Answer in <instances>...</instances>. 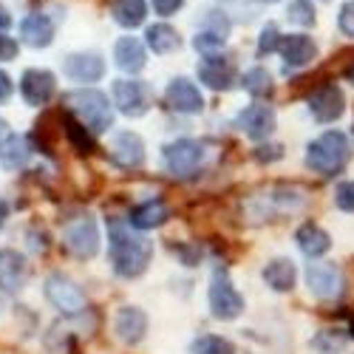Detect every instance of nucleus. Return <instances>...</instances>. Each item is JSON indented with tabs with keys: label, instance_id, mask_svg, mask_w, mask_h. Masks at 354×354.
<instances>
[{
	"label": "nucleus",
	"instance_id": "obj_1",
	"mask_svg": "<svg viewBox=\"0 0 354 354\" xmlns=\"http://www.w3.org/2000/svg\"><path fill=\"white\" fill-rule=\"evenodd\" d=\"M108 258L120 278H139L153 258V241L131 232L122 218H108Z\"/></svg>",
	"mask_w": 354,
	"mask_h": 354
},
{
	"label": "nucleus",
	"instance_id": "obj_2",
	"mask_svg": "<svg viewBox=\"0 0 354 354\" xmlns=\"http://www.w3.org/2000/svg\"><path fill=\"white\" fill-rule=\"evenodd\" d=\"M68 111L77 116V122L85 125L91 133H102L113 125V108L108 97L97 88H77V91L66 94Z\"/></svg>",
	"mask_w": 354,
	"mask_h": 354
},
{
	"label": "nucleus",
	"instance_id": "obj_3",
	"mask_svg": "<svg viewBox=\"0 0 354 354\" xmlns=\"http://www.w3.org/2000/svg\"><path fill=\"white\" fill-rule=\"evenodd\" d=\"M348 153H351V147H348L346 133L326 131V133H320L315 142H309V147H306V165L315 173H320V176H335L337 170L346 167Z\"/></svg>",
	"mask_w": 354,
	"mask_h": 354
},
{
	"label": "nucleus",
	"instance_id": "obj_4",
	"mask_svg": "<svg viewBox=\"0 0 354 354\" xmlns=\"http://www.w3.org/2000/svg\"><path fill=\"white\" fill-rule=\"evenodd\" d=\"M43 295L46 301L63 315H82L88 301H85V292L63 272H51L43 283Z\"/></svg>",
	"mask_w": 354,
	"mask_h": 354
},
{
	"label": "nucleus",
	"instance_id": "obj_5",
	"mask_svg": "<svg viewBox=\"0 0 354 354\" xmlns=\"http://www.w3.org/2000/svg\"><path fill=\"white\" fill-rule=\"evenodd\" d=\"M162 159H165V167L170 176L187 179V176H193L204 162V145L196 139H176V142L165 145Z\"/></svg>",
	"mask_w": 354,
	"mask_h": 354
},
{
	"label": "nucleus",
	"instance_id": "obj_6",
	"mask_svg": "<svg viewBox=\"0 0 354 354\" xmlns=\"http://www.w3.org/2000/svg\"><path fill=\"white\" fill-rule=\"evenodd\" d=\"M63 244L77 258H94L100 252V227L94 216H80L63 227Z\"/></svg>",
	"mask_w": 354,
	"mask_h": 354
},
{
	"label": "nucleus",
	"instance_id": "obj_7",
	"mask_svg": "<svg viewBox=\"0 0 354 354\" xmlns=\"http://www.w3.org/2000/svg\"><path fill=\"white\" fill-rule=\"evenodd\" d=\"M207 298H210L213 317H218V320H235V317L244 312V298L239 295V289L232 286V281H230L227 272H216L213 275Z\"/></svg>",
	"mask_w": 354,
	"mask_h": 354
},
{
	"label": "nucleus",
	"instance_id": "obj_8",
	"mask_svg": "<svg viewBox=\"0 0 354 354\" xmlns=\"http://www.w3.org/2000/svg\"><path fill=\"white\" fill-rule=\"evenodd\" d=\"M153 102V94L147 82L142 80H116L113 82V105L120 108L125 116H145L147 108Z\"/></svg>",
	"mask_w": 354,
	"mask_h": 354
},
{
	"label": "nucleus",
	"instance_id": "obj_9",
	"mask_svg": "<svg viewBox=\"0 0 354 354\" xmlns=\"http://www.w3.org/2000/svg\"><path fill=\"white\" fill-rule=\"evenodd\" d=\"M306 286L320 301H337L343 295V289H346V278H343L340 267H335V263H309L306 267Z\"/></svg>",
	"mask_w": 354,
	"mask_h": 354
},
{
	"label": "nucleus",
	"instance_id": "obj_10",
	"mask_svg": "<svg viewBox=\"0 0 354 354\" xmlns=\"http://www.w3.org/2000/svg\"><path fill=\"white\" fill-rule=\"evenodd\" d=\"M57 91V80L51 71L46 68H26L23 77H20V97L28 102V105H46Z\"/></svg>",
	"mask_w": 354,
	"mask_h": 354
},
{
	"label": "nucleus",
	"instance_id": "obj_11",
	"mask_svg": "<svg viewBox=\"0 0 354 354\" xmlns=\"http://www.w3.org/2000/svg\"><path fill=\"white\" fill-rule=\"evenodd\" d=\"M275 111L270 105H250L235 116V128L250 139H270L275 131Z\"/></svg>",
	"mask_w": 354,
	"mask_h": 354
},
{
	"label": "nucleus",
	"instance_id": "obj_12",
	"mask_svg": "<svg viewBox=\"0 0 354 354\" xmlns=\"http://www.w3.org/2000/svg\"><path fill=\"white\" fill-rule=\"evenodd\" d=\"M63 74L74 82H97L105 77V60L94 51L68 54L63 60Z\"/></svg>",
	"mask_w": 354,
	"mask_h": 354
},
{
	"label": "nucleus",
	"instance_id": "obj_13",
	"mask_svg": "<svg viewBox=\"0 0 354 354\" xmlns=\"http://www.w3.org/2000/svg\"><path fill=\"white\" fill-rule=\"evenodd\" d=\"M309 111L317 122H337L343 111H346V100L337 85H323L320 91H315L309 97Z\"/></svg>",
	"mask_w": 354,
	"mask_h": 354
},
{
	"label": "nucleus",
	"instance_id": "obj_14",
	"mask_svg": "<svg viewBox=\"0 0 354 354\" xmlns=\"http://www.w3.org/2000/svg\"><path fill=\"white\" fill-rule=\"evenodd\" d=\"M28 281V263L17 250H0V292H20Z\"/></svg>",
	"mask_w": 354,
	"mask_h": 354
},
{
	"label": "nucleus",
	"instance_id": "obj_15",
	"mask_svg": "<svg viewBox=\"0 0 354 354\" xmlns=\"http://www.w3.org/2000/svg\"><path fill=\"white\" fill-rule=\"evenodd\" d=\"M111 156L116 159V165H122L125 170L142 167L145 162V142L139 133L133 131H120L111 139Z\"/></svg>",
	"mask_w": 354,
	"mask_h": 354
},
{
	"label": "nucleus",
	"instance_id": "obj_16",
	"mask_svg": "<svg viewBox=\"0 0 354 354\" xmlns=\"http://www.w3.org/2000/svg\"><path fill=\"white\" fill-rule=\"evenodd\" d=\"M167 105L179 113H201L204 111V97L196 88V82H190L187 77H176L167 85Z\"/></svg>",
	"mask_w": 354,
	"mask_h": 354
},
{
	"label": "nucleus",
	"instance_id": "obj_17",
	"mask_svg": "<svg viewBox=\"0 0 354 354\" xmlns=\"http://www.w3.org/2000/svg\"><path fill=\"white\" fill-rule=\"evenodd\" d=\"M113 332L122 343L136 346L147 335V315L139 306H122L113 317Z\"/></svg>",
	"mask_w": 354,
	"mask_h": 354
},
{
	"label": "nucleus",
	"instance_id": "obj_18",
	"mask_svg": "<svg viewBox=\"0 0 354 354\" xmlns=\"http://www.w3.org/2000/svg\"><path fill=\"white\" fill-rule=\"evenodd\" d=\"M281 54H283V63L286 68H304L315 60L317 54V46L312 37L306 35H289V37H281Z\"/></svg>",
	"mask_w": 354,
	"mask_h": 354
},
{
	"label": "nucleus",
	"instance_id": "obj_19",
	"mask_svg": "<svg viewBox=\"0 0 354 354\" xmlns=\"http://www.w3.org/2000/svg\"><path fill=\"white\" fill-rule=\"evenodd\" d=\"M170 218V210H167V204L162 198H147L142 204H136V207L131 210L128 216V224L139 232L145 230H153V227H162L165 221Z\"/></svg>",
	"mask_w": 354,
	"mask_h": 354
},
{
	"label": "nucleus",
	"instance_id": "obj_20",
	"mask_svg": "<svg viewBox=\"0 0 354 354\" xmlns=\"http://www.w3.org/2000/svg\"><path fill=\"white\" fill-rule=\"evenodd\" d=\"M198 80L204 85H210L213 91H227L235 82V71L227 60H221L216 54H207V60H201V66H198Z\"/></svg>",
	"mask_w": 354,
	"mask_h": 354
},
{
	"label": "nucleus",
	"instance_id": "obj_21",
	"mask_svg": "<svg viewBox=\"0 0 354 354\" xmlns=\"http://www.w3.org/2000/svg\"><path fill=\"white\" fill-rule=\"evenodd\" d=\"M20 40L32 48H46L54 40V23L46 15H28L20 23Z\"/></svg>",
	"mask_w": 354,
	"mask_h": 354
},
{
	"label": "nucleus",
	"instance_id": "obj_22",
	"mask_svg": "<svg viewBox=\"0 0 354 354\" xmlns=\"http://www.w3.org/2000/svg\"><path fill=\"white\" fill-rule=\"evenodd\" d=\"M32 159V145H28L26 136L9 133L3 142H0V167L3 170H20Z\"/></svg>",
	"mask_w": 354,
	"mask_h": 354
},
{
	"label": "nucleus",
	"instance_id": "obj_23",
	"mask_svg": "<svg viewBox=\"0 0 354 354\" xmlns=\"http://www.w3.org/2000/svg\"><path fill=\"white\" fill-rule=\"evenodd\" d=\"M295 241H298V247L306 258H320V255H326L332 250L329 232L323 227H317V224H304L298 232H295Z\"/></svg>",
	"mask_w": 354,
	"mask_h": 354
},
{
	"label": "nucleus",
	"instance_id": "obj_24",
	"mask_svg": "<svg viewBox=\"0 0 354 354\" xmlns=\"http://www.w3.org/2000/svg\"><path fill=\"white\" fill-rule=\"evenodd\" d=\"M113 60H116V68H122L125 74H139L147 63V57L136 37H122L113 48Z\"/></svg>",
	"mask_w": 354,
	"mask_h": 354
},
{
	"label": "nucleus",
	"instance_id": "obj_25",
	"mask_svg": "<svg viewBox=\"0 0 354 354\" xmlns=\"http://www.w3.org/2000/svg\"><path fill=\"white\" fill-rule=\"evenodd\" d=\"M295 281H298V270H295V263L289 258H275L263 267V283L275 292H289Z\"/></svg>",
	"mask_w": 354,
	"mask_h": 354
},
{
	"label": "nucleus",
	"instance_id": "obj_26",
	"mask_svg": "<svg viewBox=\"0 0 354 354\" xmlns=\"http://www.w3.org/2000/svg\"><path fill=\"white\" fill-rule=\"evenodd\" d=\"M145 37H147V46L153 48V54H170V51L179 48V43H182V40H179V32H176L173 26H167V23L147 26Z\"/></svg>",
	"mask_w": 354,
	"mask_h": 354
},
{
	"label": "nucleus",
	"instance_id": "obj_27",
	"mask_svg": "<svg viewBox=\"0 0 354 354\" xmlns=\"http://www.w3.org/2000/svg\"><path fill=\"white\" fill-rule=\"evenodd\" d=\"M111 15L113 20L125 26V28H136L145 23L147 17V6H145V0H116V3L111 6Z\"/></svg>",
	"mask_w": 354,
	"mask_h": 354
},
{
	"label": "nucleus",
	"instance_id": "obj_28",
	"mask_svg": "<svg viewBox=\"0 0 354 354\" xmlns=\"http://www.w3.org/2000/svg\"><path fill=\"white\" fill-rule=\"evenodd\" d=\"M348 346V335L343 329H323L312 337V348L317 354H340Z\"/></svg>",
	"mask_w": 354,
	"mask_h": 354
},
{
	"label": "nucleus",
	"instance_id": "obj_29",
	"mask_svg": "<svg viewBox=\"0 0 354 354\" xmlns=\"http://www.w3.org/2000/svg\"><path fill=\"white\" fill-rule=\"evenodd\" d=\"M244 85V91H250L252 97H263V94H270L272 91V77L267 68H250L241 80Z\"/></svg>",
	"mask_w": 354,
	"mask_h": 354
},
{
	"label": "nucleus",
	"instance_id": "obj_30",
	"mask_svg": "<svg viewBox=\"0 0 354 354\" xmlns=\"http://www.w3.org/2000/svg\"><path fill=\"white\" fill-rule=\"evenodd\" d=\"M66 133H68L71 145L77 147L80 153H91V151H94V136H91V131H88L85 125H80L74 116H66Z\"/></svg>",
	"mask_w": 354,
	"mask_h": 354
},
{
	"label": "nucleus",
	"instance_id": "obj_31",
	"mask_svg": "<svg viewBox=\"0 0 354 354\" xmlns=\"http://www.w3.org/2000/svg\"><path fill=\"white\" fill-rule=\"evenodd\" d=\"M193 351L196 354H235V346L227 337H218V335H201L193 343Z\"/></svg>",
	"mask_w": 354,
	"mask_h": 354
},
{
	"label": "nucleus",
	"instance_id": "obj_32",
	"mask_svg": "<svg viewBox=\"0 0 354 354\" xmlns=\"http://www.w3.org/2000/svg\"><path fill=\"white\" fill-rule=\"evenodd\" d=\"M224 43H227V37L218 32H210V28H201V32L193 37V48L201 54H216L218 48H224Z\"/></svg>",
	"mask_w": 354,
	"mask_h": 354
},
{
	"label": "nucleus",
	"instance_id": "obj_33",
	"mask_svg": "<svg viewBox=\"0 0 354 354\" xmlns=\"http://www.w3.org/2000/svg\"><path fill=\"white\" fill-rule=\"evenodd\" d=\"M286 17L295 26H312L315 23V6H312V0H292L289 9H286Z\"/></svg>",
	"mask_w": 354,
	"mask_h": 354
},
{
	"label": "nucleus",
	"instance_id": "obj_34",
	"mask_svg": "<svg viewBox=\"0 0 354 354\" xmlns=\"http://www.w3.org/2000/svg\"><path fill=\"white\" fill-rule=\"evenodd\" d=\"M281 46V35H278V26L270 23V26H263L261 28V37H258V54H272L275 48Z\"/></svg>",
	"mask_w": 354,
	"mask_h": 354
},
{
	"label": "nucleus",
	"instance_id": "obj_35",
	"mask_svg": "<svg viewBox=\"0 0 354 354\" xmlns=\"http://www.w3.org/2000/svg\"><path fill=\"white\" fill-rule=\"evenodd\" d=\"M335 204L343 213H354V182H343L335 190Z\"/></svg>",
	"mask_w": 354,
	"mask_h": 354
},
{
	"label": "nucleus",
	"instance_id": "obj_36",
	"mask_svg": "<svg viewBox=\"0 0 354 354\" xmlns=\"http://www.w3.org/2000/svg\"><path fill=\"white\" fill-rule=\"evenodd\" d=\"M204 28H210V32H218V35H230V20L224 17V12H207L204 17Z\"/></svg>",
	"mask_w": 354,
	"mask_h": 354
},
{
	"label": "nucleus",
	"instance_id": "obj_37",
	"mask_svg": "<svg viewBox=\"0 0 354 354\" xmlns=\"http://www.w3.org/2000/svg\"><path fill=\"white\" fill-rule=\"evenodd\" d=\"M337 26H340V32H343L346 37H354V0H348V3L340 9Z\"/></svg>",
	"mask_w": 354,
	"mask_h": 354
},
{
	"label": "nucleus",
	"instance_id": "obj_38",
	"mask_svg": "<svg viewBox=\"0 0 354 354\" xmlns=\"http://www.w3.org/2000/svg\"><path fill=\"white\" fill-rule=\"evenodd\" d=\"M15 57H17V40H12L9 35L0 32V63L15 60Z\"/></svg>",
	"mask_w": 354,
	"mask_h": 354
},
{
	"label": "nucleus",
	"instance_id": "obj_39",
	"mask_svg": "<svg viewBox=\"0 0 354 354\" xmlns=\"http://www.w3.org/2000/svg\"><path fill=\"white\" fill-rule=\"evenodd\" d=\"M182 3H185V0H153V9H156V15L170 17L173 12H179V9H182Z\"/></svg>",
	"mask_w": 354,
	"mask_h": 354
},
{
	"label": "nucleus",
	"instance_id": "obj_40",
	"mask_svg": "<svg viewBox=\"0 0 354 354\" xmlns=\"http://www.w3.org/2000/svg\"><path fill=\"white\" fill-rule=\"evenodd\" d=\"M12 94H15V82H12V77H9L6 71H0V105L9 102Z\"/></svg>",
	"mask_w": 354,
	"mask_h": 354
},
{
	"label": "nucleus",
	"instance_id": "obj_41",
	"mask_svg": "<svg viewBox=\"0 0 354 354\" xmlns=\"http://www.w3.org/2000/svg\"><path fill=\"white\" fill-rule=\"evenodd\" d=\"M6 218H9V201H6L3 196H0V230H3Z\"/></svg>",
	"mask_w": 354,
	"mask_h": 354
},
{
	"label": "nucleus",
	"instance_id": "obj_42",
	"mask_svg": "<svg viewBox=\"0 0 354 354\" xmlns=\"http://www.w3.org/2000/svg\"><path fill=\"white\" fill-rule=\"evenodd\" d=\"M12 26V17H9V12L3 9V3H0V32H3V28H9Z\"/></svg>",
	"mask_w": 354,
	"mask_h": 354
},
{
	"label": "nucleus",
	"instance_id": "obj_43",
	"mask_svg": "<svg viewBox=\"0 0 354 354\" xmlns=\"http://www.w3.org/2000/svg\"><path fill=\"white\" fill-rule=\"evenodd\" d=\"M9 136V125H6V120H3V116H0V142H3Z\"/></svg>",
	"mask_w": 354,
	"mask_h": 354
},
{
	"label": "nucleus",
	"instance_id": "obj_44",
	"mask_svg": "<svg viewBox=\"0 0 354 354\" xmlns=\"http://www.w3.org/2000/svg\"><path fill=\"white\" fill-rule=\"evenodd\" d=\"M346 80H348V82H351V85H354V66H351V68H348V71H346Z\"/></svg>",
	"mask_w": 354,
	"mask_h": 354
},
{
	"label": "nucleus",
	"instance_id": "obj_45",
	"mask_svg": "<svg viewBox=\"0 0 354 354\" xmlns=\"http://www.w3.org/2000/svg\"><path fill=\"white\" fill-rule=\"evenodd\" d=\"M261 3H278V0H261Z\"/></svg>",
	"mask_w": 354,
	"mask_h": 354
}]
</instances>
